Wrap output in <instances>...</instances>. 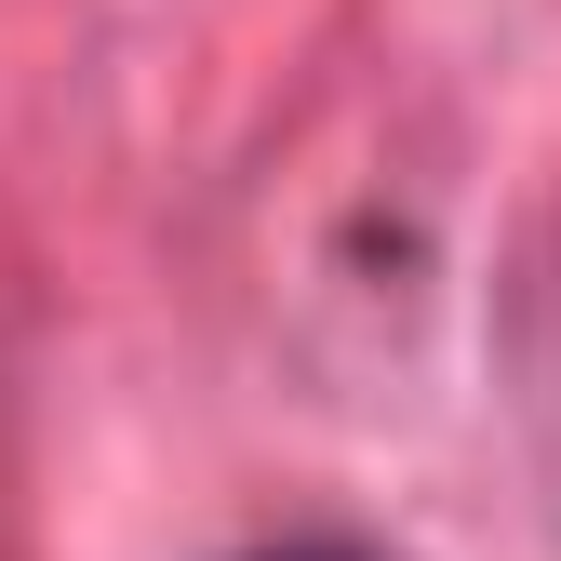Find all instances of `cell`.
I'll return each instance as SVG.
<instances>
[{
  "instance_id": "cell-1",
  "label": "cell",
  "mask_w": 561,
  "mask_h": 561,
  "mask_svg": "<svg viewBox=\"0 0 561 561\" xmlns=\"http://www.w3.org/2000/svg\"><path fill=\"white\" fill-rule=\"evenodd\" d=\"M267 561H362V548H267Z\"/></svg>"
}]
</instances>
